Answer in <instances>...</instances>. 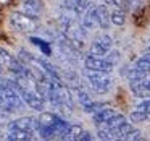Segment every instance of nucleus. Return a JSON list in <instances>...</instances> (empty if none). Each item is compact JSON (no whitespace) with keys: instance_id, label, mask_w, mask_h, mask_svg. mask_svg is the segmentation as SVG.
<instances>
[{"instance_id":"1","label":"nucleus","mask_w":150,"mask_h":141,"mask_svg":"<svg viewBox=\"0 0 150 141\" xmlns=\"http://www.w3.org/2000/svg\"><path fill=\"white\" fill-rule=\"evenodd\" d=\"M11 83H13V86L18 89V92H20V96H21V99H23L24 104L29 105L31 109H34V110H39V112L44 110L45 99H44L36 89H31L29 86H24V84H21V83H18V81H11Z\"/></svg>"},{"instance_id":"2","label":"nucleus","mask_w":150,"mask_h":141,"mask_svg":"<svg viewBox=\"0 0 150 141\" xmlns=\"http://www.w3.org/2000/svg\"><path fill=\"white\" fill-rule=\"evenodd\" d=\"M0 94L4 96L5 105H7V112L18 110V109L24 104L21 96H20V92H18V89L13 86L11 81L0 83Z\"/></svg>"},{"instance_id":"3","label":"nucleus","mask_w":150,"mask_h":141,"mask_svg":"<svg viewBox=\"0 0 150 141\" xmlns=\"http://www.w3.org/2000/svg\"><path fill=\"white\" fill-rule=\"evenodd\" d=\"M10 24L13 29L20 31V33L29 34L37 29V21L34 16H29L24 11H13L10 15Z\"/></svg>"},{"instance_id":"4","label":"nucleus","mask_w":150,"mask_h":141,"mask_svg":"<svg viewBox=\"0 0 150 141\" xmlns=\"http://www.w3.org/2000/svg\"><path fill=\"white\" fill-rule=\"evenodd\" d=\"M86 78H87V83L92 88V91L98 92V94H105L107 91H110L111 83H113L111 78L108 76V73H100V72L86 70Z\"/></svg>"},{"instance_id":"5","label":"nucleus","mask_w":150,"mask_h":141,"mask_svg":"<svg viewBox=\"0 0 150 141\" xmlns=\"http://www.w3.org/2000/svg\"><path fill=\"white\" fill-rule=\"evenodd\" d=\"M0 65L5 67L8 72H11L13 75L21 76V75H28V68L20 62V59L13 57L7 49L0 47Z\"/></svg>"},{"instance_id":"6","label":"nucleus","mask_w":150,"mask_h":141,"mask_svg":"<svg viewBox=\"0 0 150 141\" xmlns=\"http://www.w3.org/2000/svg\"><path fill=\"white\" fill-rule=\"evenodd\" d=\"M84 67H86V70H89V72L111 73V70H113L115 65H113V63H110L107 59H103V57L91 55V54H89V55L84 59Z\"/></svg>"},{"instance_id":"7","label":"nucleus","mask_w":150,"mask_h":141,"mask_svg":"<svg viewBox=\"0 0 150 141\" xmlns=\"http://www.w3.org/2000/svg\"><path fill=\"white\" fill-rule=\"evenodd\" d=\"M111 46H113V41L108 34H102V36L95 37L94 42L91 44V49H89V54L91 55H98V57H105L108 52L111 50Z\"/></svg>"},{"instance_id":"8","label":"nucleus","mask_w":150,"mask_h":141,"mask_svg":"<svg viewBox=\"0 0 150 141\" xmlns=\"http://www.w3.org/2000/svg\"><path fill=\"white\" fill-rule=\"evenodd\" d=\"M37 128H39V122H37V118L33 117H21L8 123V130H23L34 133V131H37Z\"/></svg>"},{"instance_id":"9","label":"nucleus","mask_w":150,"mask_h":141,"mask_svg":"<svg viewBox=\"0 0 150 141\" xmlns=\"http://www.w3.org/2000/svg\"><path fill=\"white\" fill-rule=\"evenodd\" d=\"M21 8H23V11L26 15L34 16V18L44 13V4L40 2V0H23Z\"/></svg>"},{"instance_id":"10","label":"nucleus","mask_w":150,"mask_h":141,"mask_svg":"<svg viewBox=\"0 0 150 141\" xmlns=\"http://www.w3.org/2000/svg\"><path fill=\"white\" fill-rule=\"evenodd\" d=\"M94 11H95V18H97V26H100L102 29H108L111 24V20L107 5H97V7H94Z\"/></svg>"},{"instance_id":"11","label":"nucleus","mask_w":150,"mask_h":141,"mask_svg":"<svg viewBox=\"0 0 150 141\" xmlns=\"http://www.w3.org/2000/svg\"><path fill=\"white\" fill-rule=\"evenodd\" d=\"M134 131V127L129 123V122H123L121 125H118L116 128L110 131L111 138H116V140H127L129 135Z\"/></svg>"},{"instance_id":"12","label":"nucleus","mask_w":150,"mask_h":141,"mask_svg":"<svg viewBox=\"0 0 150 141\" xmlns=\"http://www.w3.org/2000/svg\"><path fill=\"white\" fill-rule=\"evenodd\" d=\"M116 114V112L113 110V109H110V107H107V105H103V107H100V109H97V110L94 112V123L95 125H103L105 122H108L113 115Z\"/></svg>"},{"instance_id":"13","label":"nucleus","mask_w":150,"mask_h":141,"mask_svg":"<svg viewBox=\"0 0 150 141\" xmlns=\"http://www.w3.org/2000/svg\"><path fill=\"white\" fill-rule=\"evenodd\" d=\"M129 88L132 91L134 96L137 97H150V89L147 88V84L144 83V79H136V81H129Z\"/></svg>"},{"instance_id":"14","label":"nucleus","mask_w":150,"mask_h":141,"mask_svg":"<svg viewBox=\"0 0 150 141\" xmlns=\"http://www.w3.org/2000/svg\"><path fill=\"white\" fill-rule=\"evenodd\" d=\"M62 120L63 118H60L58 115L53 114V112H42V114L39 115V118H37L39 127H57Z\"/></svg>"},{"instance_id":"15","label":"nucleus","mask_w":150,"mask_h":141,"mask_svg":"<svg viewBox=\"0 0 150 141\" xmlns=\"http://www.w3.org/2000/svg\"><path fill=\"white\" fill-rule=\"evenodd\" d=\"M81 26L84 28L86 31H91L97 26V18H95V11H94V7L89 8L81 18Z\"/></svg>"},{"instance_id":"16","label":"nucleus","mask_w":150,"mask_h":141,"mask_svg":"<svg viewBox=\"0 0 150 141\" xmlns=\"http://www.w3.org/2000/svg\"><path fill=\"white\" fill-rule=\"evenodd\" d=\"M33 138V131H23V130H10L7 135V140L11 141H28Z\"/></svg>"},{"instance_id":"17","label":"nucleus","mask_w":150,"mask_h":141,"mask_svg":"<svg viewBox=\"0 0 150 141\" xmlns=\"http://www.w3.org/2000/svg\"><path fill=\"white\" fill-rule=\"evenodd\" d=\"M94 7V0H76L74 7H73V13L74 15H84L89 8Z\"/></svg>"},{"instance_id":"18","label":"nucleus","mask_w":150,"mask_h":141,"mask_svg":"<svg viewBox=\"0 0 150 141\" xmlns=\"http://www.w3.org/2000/svg\"><path fill=\"white\" fill-rule=\"evenodd\" d=\"M110 20L115 26H123V24L126 23V11L120 10V8H115L110 13Z\"/></svg>"},{"instance_id":"19","label":"nucleus","mask_w":150,"mask_h":141,"mask_svg":"<svg viewBox=\"0 0 150 141\" xmlns=\"http://www.w3.org/2000/svg\"><path fill=\"white\" fill-rule=\"evenodd\" d=\"M74 94H76V99H78V102L82 105V109L89 107V105L94 102V101L91 99V96H89L86 91H82L81 88H76V89H74Z\"/></svg>"},{"instance_id":"20","label":"nucleus","mask_w":150,"mask_h":141,"mask_svg":"<svg viewBox=\"0 0 150 141\" xmlns=\"http://www.w3.org/2000/svg\"><path fill=\"white\" fill-rule=\"evenodd\" d=\"M82 131H84V130H82L81 125H69L68 131H66L65 140H78V138L81 136Z\"/></svg>"},{"instance_id":"21","label":"nucleus","mask_w":150,"mask_h":141,"mask_svg":"<svg viewBox=\"0 0 150 141\" xmlns=\"http://www.w3.org/2000/svg\"><path fill=\"white\" fill-rule=\"evenodd\" d=\"M105 4L110 5V7H113V8L124 10V11H127V10H129V7H131L129 0H105Z\"/></svg>"},{"instance_id":"22","label":"nucleus","mask_w":150,"mask_h":141,"mask_svg":"<svg viewBox=\"0 0 150 141\" xmlns=\"http://www.w3.org/2000/svg\"><path fill=\"white\" fill-rule=\"evenodd\" d=\"M129 118H131V122H132V123H142V122H145L147 118H149V114H145V112L137 110V109H136L134 112H131Z\"/></svg>"},{"instance_id":"23","label":"nucleus","mask_w":150,"mask_h":141,"mask_svg":"<svg viewBox=\"0 0 150 141\" xmlns=\"http://www.w3.org/2000/svg\"><path fill=\"white\" fill-rule=\"evenodd\" d=\"M137 110H142V112H145V114L150 115V97L144 99V101L137 105Z\"/></svg>"},{"instance_id":"24","label":"nucleus","mask_w":150,"mask_h":141,"mask_svg":"<svg viewBox=\"0 0 150 141\" xmlns=\"http://www.w3.org/2000/svg\"><path fill=\"white\" fill-rule=\"evenodd\" d=\"M107 60H108L110 63H113V65H115V63L120 60V52H118V50H110V52L107 54Z\"/></svg>"},{"instance_id":"25","label":"nucleus","mask_w":150,"mask_h":141,"mask_svg":"<svg viewBox=\"0 0 150 141\" xmlns=\"http://www.w3.org/2000/svg\"><path fill=\"white\" fill-rule=\"evenodd\" d=\"M33 42L39 44V47H40V49H42V50H44V52H45V54H50V49H49V47L45 46V42H44V41H40V39H36V37H33Z\"/></svg>"},{"instance_id":"26","label":"nucleus","mask_w":150,"mask_h":141,"mask_svg":"<svg viewBox=\"0 0 150 141\" xmlns=\"http://www.w3.org/2000/svg\"><path fill=\"white\" fill-rule=\"evenodd\" d=\"M78 140H79V141H91L92 136H91V133H87V131H82L81 136H79Z\"/></svg>"},{"instance_id":"27","label":"nucleus","mask_w":150,"mask_h":141,"mask_svg":"<svg viewBox=\"0 0 150 141\" xmlns=\"http://www.w3.org/2000/svg\"><path fill=\"white\" fill-rule=\"evenodd\" d=\"M74 4H76V0H65V8H68V10H73Z\"/></svg>"},{"instance_id":"28","label":"nucleus","mask_w":150,"mask_h":141,"mask_svg":"<svg viewBox=\"0 0 150 141\" xmlns=\"http://www.w3.org/2000/svg\"><path fill=\"white\" fill-rule=\"evenodd\" d=\"M0 109L7 112V105H5V101H4V96H2V94H0Z\"/></svg>"},{"instance_id":"29","label":"nucleus","mask_w":150,"mask_h":141,"mask_svg":"<svg viewBox=\"0 0 150 141\" xmlns=\"http://www.w3.org/2000/svg\"><path fill=\"white\" fill-rule=\"evenodd\" d=\"M144 83H145V84H147V88L150 89V78H149V76H147V78L144 79Z\"/></svg>"},{"instance_id":"30","label":"nucleus","mask_w":150,"mask_h":141,"mask_svg":"<svg viewBox=\"0 0 150 141\" xmlns=\"http://www.w3.org/2000/svg\"><path fill=\"white\" fill-rule=\"evenodd\" d=\"M145 57H147V59H150V44H149V47H147V52H145Z\"/></svg>"},{"instance_id":"31","label":"nucleus","mask_w":150,"mask_h":141,"mask_svg":"<svg viewBox=\"0 0 150 141\" xmlns=\"http://www.w3.org/2000/svg\"><path fill=\"white\" fill-rule=\"evenodd\" d=\"M2 70H4V67H2V65H0V73H2Z\"/></svg>"},{"instance_id":"32","label":"nucleus","mask_w":150,"mask_h":141,"mask_svg":"<svg viewBox=\"0 0 150 141\" xmlns=\"http://www.w3.org/2000/svg\"><path fill=\"white\" fill-rule=\"evenodd\" d=\"M137 2H144V0H137Z\"/></svg>"},{"instance_id":"33","label":"nucleus","mask_w":150,"mask_h":141,"mask_svg":"<svg viewBox=\"0 0 150 141\" xmlns=\"http://www.w3.org/2000/svg\"><path fill=\"white\" fill-rule=\"evenodd\" d=\"M0 138H2V131H0Z\"/></svg>"},{"instance_id":"34","label":"nucleus","mask_w":150,"mask_h":141,"mask_svg":"<svg viewBox=\"0 0 150 141\" xmlns=\"http://www.w3.org/2000/svg\"><path fill=\"white\" fill-rule=\"evenodd\" d=\"M149 44H150V39H149Z\"/></svg>"}]
</instances>
